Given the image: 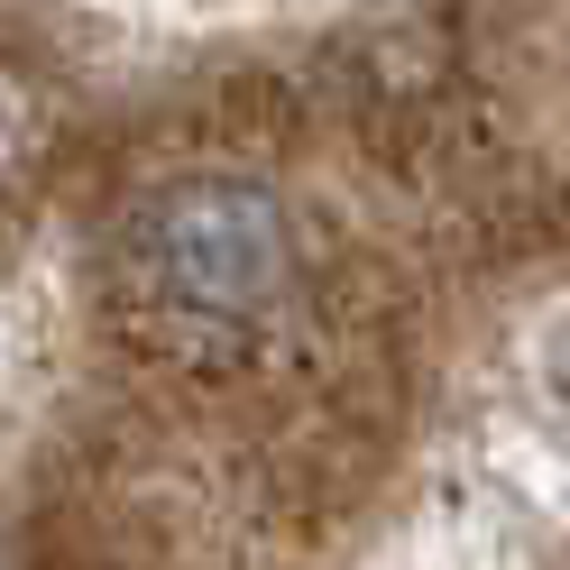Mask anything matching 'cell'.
I'll return each mask as SVG.
<instances>
[{"label":"cell","instance_id":"2","mask_svg":"<svg viewBox=\"0 0 570 570\" xmlns=\"http://www.w3.org/2000/svg\"><path fill=\"white\" fill-rule=\"evenodd\" d=\"M396 570H524V543L497 515H423L396 543Z\"/></svg>","mask_w":570,"mask_h":570},{"label":"cell","instance_id":"6","mask_svg":"<svg viewBox=\"0 0 570 570\" xmlns=\"http://www.w3.org/2000/svg\"><path fill=\"white\" fill-rule=\"evenodd\" d=\"M138 10H166V19H230V10H258V0H138Z\"/></svg>","mask_w":570,"mask_h":570},{"label":"cell","instance_id":"1","mask_svg":"<svg viewBox=\"0 0 570 570\" xmlns=\"http://www.w3.org/2000/svg\"><path fill=\"white\" fill-rule=\"evenodd\" d=\"M148 276L175 313L258 323L285 285V222L258 185H185L148 212Z\"/></svg>","mask_w":570,"mask_h":570},{"label":"cell","instance_id":"3","mask_svg":"<svg viewBox=\"0 0 570 570\" xmlns=\"http://www.w3.org/2000/svg\"><path fill=\"white\" fill-rule=\"evenodd\" d=\"M488 451H497V470H507V479L533 497V507L570 524V442H561V433H524V423H497Z\"/></svg>","mask_w":570,"mask_h":570},{"label":"cell","instance_id":"4","mask_svg":"<svg viewBox=\"0 0 570 570\" xmlns=\"http://www.w3.org/2000/svg\"><path fill=\"white\" fill-rule=\"evenodd\" d=\"M28 138H38V101H28V83H19V75H0V166H10Z\"/></svg>","mask_w":570,"mask_h":570},{"label":"cell","instance_id":"5","mask_svg":"<svg viewBox=\"0 0 570 570\" xmlns=\"http://www.w3.org/2000/svg\"><path fill=\"white\" fill-rule=\"evenodd\" d=\"M533 360H543V386H552V396L570 405V304H561L552 323H543V341H533Z\"/></svg>","mask_w":570,"mask_h":570}]
</instances>
